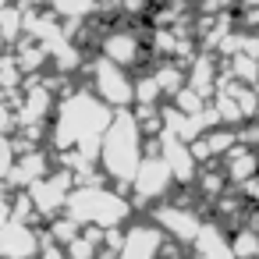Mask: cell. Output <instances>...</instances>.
<instances>
[{"mask_svg":"<svg viewBox=\"0 0 259 259\" xmlns=\"http://www.w3.org/2000/svg\"><path fill=\"white\" fill-rule=\"evenodd\" d=\"M192 259H238L234 248H231V238H227V227L224 224H206L199 227L195 241H192Z\"/></svg>","mask_w":259,"mask_h":259,"instance_id":"12","label":"cell"},{"mask_svg":"<svg viewBox=\"0 0 259 259\" xmlns=\"http://www.w3.org/2000/svg\"><path fill=\"white\" fill-rule=\"evenodd\" d=\"M39 245H43V234L36 231V224L11 217L0 227V259H36Z\"/></svg>","mask_w":259,"mask_h":259,"instance_id":"10","label":"cell"},{"mask_svg":"<svg viewBox=\"0 0 259 259\" xmlns=\"http://www.w3.org/2000/svg\"><path fill=\"white\" fill-rule=\"evenodd\" d=\"M8 220H11V199H8V195H0V227H4Z\"/></svg>","mask_w":259,"mask_h":259,"instance_id":"27","label":"cell"},{"mask_svg":"<svg viewBox=\"0 0 259 259\" xmlns=\"http://www.w3.org/2000/svg\"><path fill=\"white\" fill-rule=\"evenodd\" d=\"M114 117V107L103 103L93 89H78L68 93L64 100H57V110L50 117V135L57 149H82L85 156L100 160V139L107 132Z\"/></svg>","mask_w":259,"mask_h":259,"instance_id":"1","label":"cell"},{"mask_svg":"<svg viewBox=\"0 0 259 259\" xmlns=\"http://www.w3.org/2000/svg\"><path fill=\"white\" fill-rule=\"evenodd\" d=\"M15 121H18V114H15L11 107H4V100H0V132H11V128H18Z\"/></svg>","mask_w":259,"mask_h":259,"instance_id":"26","label":"cell"},{"mask_svg":"<svg viewBox=\"0 0 259 259\" xmlns=\"http://www.w3.org/2000/svg\"><path fill=\"white\" fill-rule=\"evenodd\" d=\"M156 103H163V89L149 71L146 78H135V103L132 107H156Z\"/></svg>","mask_w":259,"mask_h":259,"instance_id":"20","label":"cell"},{"mask_svg":"<svg viewBox=\"0 0 259 259\" xmlns=\"http://www.w3.org/2000/svg\"><path fill=\"white\" fill-rule=\"evenodd\" d=\"M195 188H199V195H202V199H217V195H224V192L231 188V181H227V174H224V170H199Z\"/></svg>","mask_w":259,"mask_h":259,"instance_id":"21","label":"cell"},{"mask_svg":"<svg viewBox=\"0 0 259 259\" xmlns=\"http://www.w3.org/2000/svg\"><path fill=\"white\" fill-rule=\"evenodd\" d=\"M241 195L248 199V206H255V209H259V174H255L252 181H245V185H241Z\"/></svg>","mask_w":259,"mask_h":259,"instance_id":"25","label":"cell"},{"mask_svg":"<svg viewBox=\"0 0 259 259\" xmlns=\"http://www.w3.org/2000/svg\"><path fill=\"white\" fill-rule=\"evenodd\" d=\"M199 202H185V199H163V202H156L153 206V220L163 227V234H170L174 241H181V245H192L195 241V234H199V227H202V213L195 209Z\"/></svg>","mask_w":259,"mask_h":259,"instance_id":"6","label":"cell"},{"mask_svg":"<svg viewBox=\"0 0 259 259\" xmlns=\"http://www.w3.org/2000/svg\"><path fill=\"white\" fill-rule=\"evenodd\" d=\"M78 231H82V224H78L71 213H57V217H50V227H47L43 234H47L50 241H57V245H68Z\"/></svg>","mask_w":259,"mask_h":259,"instance_id":"19","label":"cell"},{"mask_svg":"<svg viewBox=\"0 0 259 259\" xmlns=\"http://www.w3.org/2000/svg\"><path fill=\"white\" fill-rule=\"evenodd\" d=\"M100 54L121 68H135L146 61L149 54V36H142L139 29H117V25H107L103 36H100Z\"/></svg>","mask_w":259,"mask_h":259,"instance_id":"7","label":"cell"},{"mask_svg":"<svg viewBox=\"0 0 259 259\" xmlns=\"http://www.w3.org/2000/svg\"><path fill=\"white\" fill-rule=\"evenodd\" d=\"M50 170H54V156H50L43 146H32V149L18 153V160H15V167H11V174H8L4 181H11V185H18V188H29L36 178H43V174H50Z\"/></svg>","mask_w":259,"mask_h":259,"instance_id":"13","label":"cell"},{"mask_svg":"<svg viewBox=\"0 0 259 259\" xmlns=\"http://www.w3.org/2000/svg\"><path fill=\"white\" fill-rule=\"evenodd\" d=\"M39 259H68V252H64V245H57V241H50V238L43 234V245H39Z\"/></svg>","mask_w":259,"mask_h":259,"instance_id":"24","label":"cell"},{"mask_svg":"<svg viewBox=\"0 0 259 259\" xmlns=\"http://www.w3.org/2000/svg\"><path fill=\"white\" fill-rule=\"evenodd\" d=\"M85 75H89L93 93H96L103 103H110L114 110H124V107L135 103V78L128 75V68H121V64H114V61H107V57L100 54V57L85 68Z\"/></svg>","mask_w":259,"mask_h":259,"instance_id":"5","label":"cell"},{"mask_svg":"<svg viewBox=\"0 0 259 259\" xmlns=\"http://www.w3.org/2000/svg\"><path fill=\"white\" fill-rule=\"evenodd\" d=\"M47 8L61 22H85L96 15V0H47Z\"/></svg>","mask_w":259,"mask_h":259,"instance_id":"16","label":"cell"},{"mask_svg":"<svg viewBox=\"0 0 259 259\" xmlns=\"http://www.w3.org/2000/svg\"><path fill=\"white\" fill-rule=\"evenodd\" d=\"M64 213H71L82 227H85V224L114 227V224H124V220L135 213V202L124 199V195H117V192L107 188V185H75L71 195H68Z\"/></svg>","mask_w":259,"mask_h":259,"instance_id":"3","label":"cell"},{"mask_svg":"<svg viewBox=\"0 0 259 259\" xmlns=\"http://www.w3.org/2000/svg\"><path fill=\"white\" fill-rule=\"evenodd\" d=\"M71 188H75V178H71V170H50V174L36 178V181H32L25 192H29V199H32L36 213L50 220V217L64 213Z\"/></svg>","mask_w":259,"mask_h":259,"instance_id":"8","label":"cell"},{"mask_svg":"<svg viewBox=\"0 0 259 259\" xmlns=\"http://www.w3.org/2000/svg\"><path fill=\"white\" fill-rule=\"evenodd\" d=\"M167 248V234L163 227L149 217L146 224H135L124 231V241H121V259H160Z\"/></svg>","mask_w":259,"mask_h":259,"instance_id":"9","label":"cell"},{"mask_svg":"<svg viewBox=\"0 0 259 259\" xmlns=\"http://www.w3.org/2000/svg\"><path fill=\"white\" fill-rule=\"evenodd\" d=\"M0 47H4V36H0Z\"/></svg>","mask_w":259,"mask_h":259,"instance_id":"29","label":"cell"},{"mask_svg":"<svg viewBox=\"0 0 259 259\" xmlns=\"http://www.w3.org/2000/svg\"><path fill=\"white\" fill-rule=\"evenodd\" d=\"M142 163V128L132 107L114 110L103 139H100V167L110 181H117L121 188H128V181L135 178Z\"/></svg>","mask_w":259,"mask_h":259,"instance_id":"2","label":"cell"},{"mask_svg":"<svg viewBox=\"0 0 259 259\" xmlns=\"http://www.w3.org/2000/svg\"><path fill=\"white\" fill-rule=\"evenodd\" d=\"M128 188H132L135 209L139 206H156L174 192V174H170V167L160 153V139H149V153L142 156V163H139L135 178L128 181Z\"/></svg>","mask_w":259,"mask_h":259,"instance_id":"4","label":"cell"},{"mask_svg":"<svg viewBox=\"0 0 259 259\" xmlns=\"http://www.w3.org/2000/svg\"><path fill=\"white\" fill-rule=\"evenodd\" d=\"M160 153H163V160H167V167L174 174V185H192L199 178V160H195V153H192V146L185 139L163 132L160 135Z\"/></svg>","mask_w":259,"mask_h":259,"instance_id":"11","label":"cell"},{"mask_svg":"<svg viewBox=\"0 0 259 259\" xmlns=\"http://www.w3.org/2000/svg\"><path fill=\"white\" fill-rule=\"evenodd\" d=\"M231 248H234L238 259H259V231L248 227V224L234 227V234H231Z\"/></svg>","mask_w":259,"mask_h":259,"instance_id":"18","label":"cell"},{"mask_svg":"<svg viewBox=\"0 0 259 259\" xmlns=\"http://www.w3.org/2000/svg\"><path fill=\"white\" fill-rule=\"evenodd\" d=\"M0 36H4V43H18L25 36V8L18 0H11V4L0 11Z\"/></svg>","mask_w":259,"mask_h":259,"instance_id":"17","label":"cell"},{"mask_svg":"<svg viewBox=\"0 0 259 259\" xmlns=\"http://www.w3.org/2000/svg\"><path fill=\"white\" fill-rule=\"evenodd\" d=\"M255 117H259V110H255Z\"/></svg>","mask_w":259,"mask_h":259,"instance_id":"30","label":"cell"},{"mask_svg":"<svg viewBox=\"0 0 259 259\" xmlns=\"http://www.w3.org/2000/svg\"><path fill=\"white\" fill-rule=\"evenodd\" d=\"M199 15H224V11H238V0H195Z\"/></svg>","mask_w":259,"mask_h":259,"instance_id":"23","label":"cell"},{"mask_svg":"<svg viewBox=\"0 0 259 259\" xmlns=\"http://www.w3.org/2000/svg\"><path fill=\"white\" fill-rule=\"evenodd\" d=\"M153 78L160 82V89H163V100H170L185 82H188V68L181 64V61H174V57H163L156 68H153Z\"/></svg>","mask_w":259,"mask_h":259,"instance_id":"15","label":"cell"},{"mask_svg":"<svg viewBox=\"0 0 259 259\" xmlns=\"http://www.w3.org/2000/svg\"><path fill=\"white\" fill-rule=\"evenodd\" d=\"M153 0H121V15L128 18V22H146L149 15H153Z\"/></svg>","mask_w":259,"mask_h":259,"instance_id":"22","label":"cell"},{"mask_svg":"<svg viewBox=\"0 0 259 259\" xmlns=\"http://www.w3.org/2000/svg\"><path fill=\"white\" fill-rule=\"evenodd\" d=\"M8 4H11V0H0V11H4V8H8Z\"/></svg>","mask_w":259,"mask_h":259,"instance_id":"28","label":"cell"},{"mask_svg":"<svg viewBox=\"0 0 259 259\" xmlns=\"http://www.w3.org/2000/svg\"><path fill=\"white\" fill-rule=\"evenodd\" d=\"M220 160H224V174H227V181H231V185H238V188L259 174V149H252V146L234 142Z\"/></svg>","mask_w":259,"mask_h":259,"instance_id":"14","label":"cell"}]
</instances>
